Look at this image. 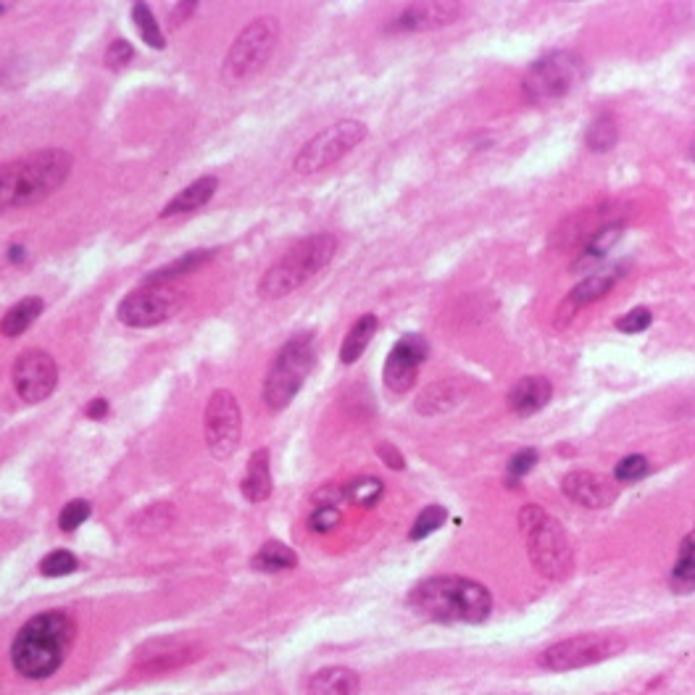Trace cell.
Masks as SVG:
<instances>
[{"label": "cell", "mask_w": 695, "mask_h": 695, "mask_svg": "<svg viewBox=\"0 0 695 695\" xmlns=\"http://www.w3.org/2000/svg\"><path fill=\"white\" fill-rule=\"evenodd\" d=\"M409 606L424 619L440 624H482L493 611V595L469 577H430L409 593Z\"/></svg>", "instance_id": "1"}, {"label": "cell", "mask_w": 695, "mask_h": 695, "mask_svg": "<svg viewBox=\"0 0 695 695\" xmlns=\"http://www.w3.org/2000/svg\"><path fill=\"white\" fill-rule=\"evenodd\" d=\"M74 643V619L66 611H45L16 632L11 664L27 680H45L58 672Z\"/></svg>", "instance_id": "2"}, {"label": "cell", "mask_w": 695, "mask_h": 695, "mask_svg": "<svg viewBox=\"0 0 695 695\" xmlns=\"http://www.w3.org/2000/svg\"><path fill=\"white\" fill-rule=\"evenodd\" d=\"M337 240L330 232H319L298 245H293L269 272L258 282V293L264 298H285V295L295 293L298 287H303L311 277L322 272L324 266L335 258Z\"/></svg>", "instance_id": "3"}, {"label": "cell", "mask_w": 695, "mask_h": 695, "mask_svg": "<svg viewBox=\"0 0 695 695\" xmlns=\"http://www.w3.org/2000/svg\"><path fill=\"white\" fill-rule=\"evenodd\" d=\"M519 527L527 538V553H530L532 564L543 577L564 580L572 574L574 551L559 519L545 514L538 503H530L519 511Z\"/></svg>", "instance_id": "4"}, {"label": "cell", "mask_w": 695, "mask_h": 695, "mask_svg": "<svg viewBox=\"0 0 695 695\" xmlns=\"http://www.w3.org/2000/svg\"><path fill=\"white\" fill-rule=\"evenodd\" d=\"M316 364V343L314 335L303 332V335L290 337L282 351L277 353L272 369L266 374L264 382V403L266 409L282 411L287 409L298 390L303 387L306 377L311 374Z\"/></svg>", "instance_id": "5"}, {"label": "cell", "mask_w": 695, "mask_h": 695, "mask_svg": "<svg viewBox=\"0 0 695 695\" xmlns=\"http://www.w3.org/2000/svg\"><path fill=\"white\" fill-rule=\"evenodd\" d=\"M280 40V24L272 16H261L235 37V43L224 56L222 79L224 85H240L245 79L256 77L272 58Z\"/></svg>", "instance_id": "6"}, {"label": "cell", "mask_w": 695, "mask_h": 695, "mask_svg": "<svg viewBox=\"0 0 695 695\" xmlns=\"http://www.w3.org/2000/svg\"><path fill=\"white\" fill-rule=\"evenodd\" d=\"M624 648L627 640L617 632H582L545 648L538 656V667L545 672H572L614 659Z\"/></svg>", "instance_id": "7"}, {"label": "cell", "mask_w": 695, "mask_h": 695, "mask_svg": "<svg viewBox=\"0 0 695 695\" xmlns=\"http://www.w3.org/2000/svg\"><path fill=\"white\" fill-rule=\"evenodd\" d=\"M585 79V61L574 51H553L538 58L522 79V93L532 103H553Z\"/></svg>", "instance_id": "8"}, {"label": "cell", "mask_w": 695, "mask_h": 695, "mask_svg": "<svg viewBox=\"0 0 695 695\" xmlns=\"http://www.w3.org/2000/svg\"><path fill=\"white\" fill-rule=\"evenodd\" d=\"M16 166V208L45 201L64 185L72 172V156L61 148L29 153L14 161Z\"/></svg>", "instance_id": "9"}, {"label": "cell", "mask_w": 695, "mask_h": 695, "mask_svg": "<svg viewBox=\"0 0 695 695\" xmlns=\"http://www.w3.org/2000/svg\"><path fill=\"white\" fill-rule=\"evenodd\" d=\"M366 140V124L356 122V119H343L335 122L332 127L322 129L319 135L311 137L309 143L303 145L301 153L295 156V172L298 174H316L327 169V166L337 164L340 158L361 145Z\"/></svg>", "instance_id": "10"}, {"label": "cell", "mask_w": 695, "mask_h": 695, "mask_svg": "<svg viewBox=\"0 0 695 695\" xmlns=\"http://www.w3.org/2000/svg\"><path fill=\"white\" fill-rule=\"evenodd\" d=\"M182 303V293L172 282H143L119 303L116 316L119 322L135 330H148L156 324H164L177 314Z\"/></svg>", "instance_id": "11"}, {"label": "cell", "mask_w": 695, "mask_h": 695, "mask_svg": "<svg viewBox=\"0 0 695 695\" xmlns=\"http://www.w3.org/2000/svg\"><path fill=\"white\" fill-rule=\"evenodd\" d=\"M203 427H206V445L211 456L227 459L237 451L240 432H243V416H240V406L230 390H216L211 395L206 416H203Z\"/></svg>", "instance_id": "12"}, {"label": "cell", "mask_w": 695, "mask_h": 695, "mask_svg": "<svg viewBox=\"0 0 695 695\" xmlns=\"http://www.w3.org/2000/svg\"><path fill=\"white\" fill-rule=\"evenodd\" d=\"M11 380H14L16 393H19L22 401L43 403L45 398H51L53 390H56L58 366L51 353L32 348V351H24L22 356L14 361Z\"/></svg>", "instance_id": "13"}, {"label": "cell", "mask_w": 695, "mask_h": 695, "mask_svg": "<svg viewBox=\"0 0 695 695\" xmlns=\"http://www.w3.org/2000/svg\"><path fill=\"white\" fill-rule=\"evenodd\" d=\"M430 356V343L424 335H403L398 343L393 345V351L387 353L385 369H382V380H385L387 390L403 395L409 393L416 385L419 369Z\"/></svg>", "instance_id": "14"}, {"label": "cell", "mask_w": 695, "mask_h": 695, "mask_svg": "<svg viewBox=\"0 0 695 695\" xmlns=\"http://www.w3.org/2000/svg\"><path fill=\"white\" fill-rule=\"evenodd\" d=\"M201 656V648L182 638H161L140 645L135 651V669L140 672H172Z\"/></svg>", "instance_id": "15"}, {"label": "cell", "mask_w": 695, "mask_h": 695, "mask_svg": "<svg viewBox=\"0 0 695 695\" xmlns=\"http://www.w3.org/2000/svg\"><path fill=\"white\" fill-rule=\"evenodd\" d=\"M561 488H564V495L569 501L580 503L585 509H606V506L617 501L619 495L617 480L603 477L598 472H585V469L569 472Z\"/></svg>", "instance_id": "16"}, {"label": "cell", "mask_w": 695, "mask_h": 695, "mask_svg": "<svg viewBox=\"0 0 695 695\" xmlns=\"http://www.w3.org/2000/svg\"><path fill=\"white\" fill-rule=\"evenodd\" d=\"M464 14V6L451 0H432V3H414L403 14H398L390 24L395 32H430L453 24Z\"/></svg>", "instance_id": "17"}, {"label": "cell", "mask_w": 695, "mask_h": 695, "mask_svg": "<svg viewBox=\"0 0 695 695\" xmlns=\"http://www.w3.org/2000/svg\"><path fill=\"white\" fill-rule=\"evenodd\" d=\"M553 398V385L543 374H532V377H522L509 390V409L516 416H532L543 411Z\"/></svg>", "instance_id": "18"}, {"label": "cell", "mask_w": 695, "mask_h": 695, "mask_svg": "<svg viewBox=\"0 0 695 695\" xmlns=\"http://www.w3.org/2000/svg\"><path fill=\"white\" fill-rule=\"evenodd\" d=\"M622 235H624L622 219H617V222H603L601 227H598V230L585 240V245H582L580 256H577V261L572 264L574 272L590 269V266H595L598 261H603V258L614 251V245L622 240Z\"/></svg>", "instance_id": "19"}, {"label": "cell", "mask_w": 695, "mask_h": 695, "mask_svg": "<svg viewBox=\"0 0 695 695\" xmlns=\"http://www.w3.org/2000/svg\"><path fill=\"white\" fill-rule=\"evenodd\" d=\"M219 190V180L216 177H201L195 180L193 185H187L185 190L174 195L172 201L166 203L164 211H161V219H172V216H182V214H193L198 208L206 206L211 198Z\"/></svg>", "instance_id": "20"}, {"label": "cell", "mask_w": 695, "mask_h": 695, "mask_svg": "<svg viewBox=\"0 0 695 695\" xmlns=\"http://www.w3.org/2000/svg\"><path fill=\"white\" fill-rule=\"evenodd\" d=\"M361 677L348 667H330L316 672L309 682V695H359Z\"/></svg>", "instance_id": "21"}, {"label": "cell", "mask_w": 695, "mask_h": 695, "mask_svg": "<svg viewBox=\"0 0 695 695\" xmlns=\"http://www.w3.org/2000/svg\"><path fill=\"white\" fill-rule=\"evenodd\" d=\"M243 495L251 503H261L272 495V464H269L266 448H258L248 461L243 477Z\"/></svg>", "instance_id": "22"}, {"label": "cell", "mask_w": 695, "mask_h": 695, "mask_svg": "<svg viewBox=\"0 0 695 695\" xmlns=\"http://www.w3.org/2000/svg\"><path fill=\"white\" fill-rule=\"evenodd\" d=\"M619 277H622V269H606V272H593L590 277L574 287L567 298V306L574 309H582V306H590V303L601 301L603 295L609 293L611 287L617 285Z\"/></svg>", "instance_id": "23"}, {"label": "cell", "mask_w": 695, "mask_h": 695, "mask_svg": "<svg viewBox=\"0 0 695 695\" xmlns=\"http://www.w3.org/2000/svg\"><path fill=\"white\" fill-rule=\"evenodd\" d=\"M669 588L677 595L695 593V530L680 543L674 567L669 572Z\"/></svg>", "instance_id": "24"}, {"label": "cell", "mask_w": 695, "mask_h": 695, "mask_svg": "<svg viewBox=\"0 0 695 695\" xmlns=\"http://www.w3.org/2000/svg\"><path fill=\"white\" fill-rule=\"evenodd\" d=\"M377 327H380V322H377V316L374 314H364L359 319V322L353 324L351 330H348V335H345L343 340V348H340V361L343 364H356V361L361 359V353L369 348V343H372L374 332H377Z\"/></svg>", "instance_id": "25"}, {"label": "cell", "mask_w": 695, "mask_h": 695, "mask_svg": "<svg viewBox=\"0 0 695 695\" xmlns=\"http://www.w3.org/2000/svg\"><path fill=\"white\" fill-rule=\"evenodd\" d=\"M40 314H43V301L37 295H29V298H24V301H19L6 311L3 322H0V332L6 337H19L37 322Z\"/></svg>", "instance_id": "26"}, {"label": "cell", "mask_w": 695, "mask_h": 695, "mask_svg": "<svg viewBox=\"0 0 695 695\" xmlns=\"http://www.w3.org/2000/svg\"><path fill=\"white\" fill-rule=\"evenodd\" d=\"M298 564V556L293 553V548H287L285 543H272L261 545V551L253 556V569L256 572H287Z\"/></svg>", "instance_id": "27"}, {"label": "cell", "mask_w": 695, "mask_h": 695, "mask_svg": "<svg viewBox=\"0 0 695 695\" xmlns=\"http://www.w3.org/2000/svg\"><path fill=\"white\" fill-rule=\"evenodd\" d=\"M619 140V127H617V119L611 114H598L590 122L588 127V135H585V143H588V148L593 153H609L614 145H617Z\"/></svg>", "instance_id": "28"}, {"label": "cell", "mask_w": 695, "mask_h": 695, "mask_svg": "<svg viewBox=\"0 0 695 695\" xmlns=\"http://www.w3.org/2000/svg\"><path fill=\"white\" fill-rule=\"evenodd\" d=\"M459 390H456V385H445V382H438V385L427 387L422 395H419V401H416V409L422 411V414L427 416H435V414H443V411H448L451 406H456L459 403Z\"/></svg>", "instance_id": "29"}, {"label": "cell", "mask_w": 695, "mask_h": 695, "mask_svg": "<svg viewBox=\"0 0 695 695\" xmlns=\"http://www.w3.org/2000/svg\"><path fill=\"white\" fill-rule=\"evenodd\" d=\"M345 501H351L353 506H361V509H372L380 503V498L385 495V485L377 477H359V480L348 482L343 488Z\"/></svg>", "instance_id": "30"}, {"label": "cell", "mask_w": 695, "mask_h": 695, "mask_svg": "<svg viewBox=\"0 0 695 695\" xmlns=\"http://www.w3.org/2000/svg\"><path fill=\"white\" fill-rule=\"evenodd\" d=\"M208 258H211V251L185 253V256L177 258V261H172V264L164 266V269H158V272L148 274V277H145V282H172L174 277H180V274H190L193 269H198L201 264H206Z\"/></svg>", "instance_id": "31"}, {"label": "cell", "mask_w": 695, "mask_h": 695, "mask_svg": "<svg viewBox=\"0 0 695 695\" xmlns=\"http://www.w3.org/2000/svg\"><path fill=\"white\" fill-rule=\"evenodd\" d=\"M132 19H135V27H137V32H140V37H143V43H148L151 48L161 51V48L166 45L164 32H161V27H158L151 6H145V3H135V6H132Z\"/></svg>", "instance_id": "32"}, {"label": "cell", "mask_w": 695, "mask_h": 695, "mask_svg": "<svg viewBox=\"0 0 695 695\" xmlns=\"http://www.w3.org/2000/svg\"><path fill=\"white\" fill-rule=\"evenodd\" d=\"M445 519H448V511H445L443 506H438V503H432V506H427L422 514L416 516V522H414V527H411L409 538L411 540L430 538L432 532H438L440 527H443Z\"/></svg>", "instance_id": "33"}, {"label": "cell", "mask_w": 695, "mask_h": 695, "mask_svg": "<svg viewBox=\"0 0 695 695\" xmlns=\"http://www.w3.org/2000/svg\"><path fill=\"white\" fill-rule=\"evenodd\" d=\"M174 519V511L169 503H156L151 509H145L143 514L137 516V530L140 532H153V530H166Z\"/></svg>", "instance_id": "34"}, {"label": "cell", "mask_w": 695, "mask_h": 695, "mask_svg": "<svg viewBox=\"0 0 695 695\" xmlns=\"http://www.w3.org/2000/svg\"><path fill=\"white\" fill-rule=\"evenodd\" d=\"M77 569V559L69 551H53L40 561V574L43 577H66Z\"/></svg>", "instance_id": "35"}, {"label": "cell", "mask_w": 695, "mask_h": 695, "mask_svg": "<svg viewBox=\"0 0 695 695\" xmlns=\"http://www.w3.org/2000/svg\"><path fill=\"white\" fill-rule=\"evenodd\" d=\"M648 472H651V464H648V459H645V456H640V453H635V456H627V459L619 461L617 469H614V480L617 482H638V480H643Z\"/></svg>", "instance_id": "36"}, {"label": "cell", "mask_w": 695, "mask_h": 695, "mask_svg": "<svg viewBox=\"0 0 695 695\" xmlns=\"http://www.w3.org/2000/svg\"><path fill=\"white\" fill-rule=\"evenodd\" d=\"M340 519H343V514L335 503H316V509L309 516V527L314 532H330L340 524Z\"/></svg>", "instance_id": "37"}, {"label": "cell", "mask_w": 695, "mask_h": 695, "mask_svg": "<svg viewBox=\"0 0 695 695\" xmlns=\"http://www.w3.org/2000/svg\"><path fill=\"white\" fill-rule=\"evenodd\" d=\"M8 208H16V166L0 164V214H6Z\"/></svg>", "instance_id": "38"}, {"label": "cell", "mask_w": 695, "mask_h": 695, "mask_svg": "<svg viewBox=\"0 0 695 695\" xmlns=\"http://www.w3.org/2000/svg\"><path fill=\"white\" fill-rule=\"evenodd\" d=\"M535 464H538V451H535V448H522V451H516L509 459L511 485H516V482L522 480L524 474H530L532 469H535Z\"/></svg>", "instance_id": "39"}, {"label": "cell", "mask_w": 695, "mask_h": 695, "mask_svg": "<svg viewBox=\"0 0 695 695\" xmlns=\"http://www.w3.org/2000/svg\"><path fill=\"white\" fill-rule=\"evenodd\" d=\"M87 516H90V503L87 501L66 503L64 511L58 514V527H61L64 532H72L77 530L79 524L87 522Z\"/></svg>", "instance_id": "40"}, {"label": "cell", "mask_w": 695, "mask_h": 695, "mask_svg": "<svg viewBox=\"0 0 695 695\" xmlns=\"http://www.w3.org/2000/svg\"><path fill=\"white\" fill-rule=\"evenodd\" d=\"M653 316L648 309H632L627 311L624 316H619L617 319V330L619 332H627V335H638V332H645L648 327H651Z\"/></svg>", "instance_id": "41"}, {"label": "cell", "mask_w": 695, "mask_h": 695, "mask_svg": "<svg viewBox=\"0 0 695 695\" xmlns=\"http://www.w3.org/2000/svg\"><path fill=\"white\" fill-rule=\"evenodd\" d=\"M135 58V48L127 43V40H114V43L108 45L106 51V66L108 69H122V66H127L129 61Z\"/></svg>", "instance_id": "42"}, {"label": "cell", "mask_w": 695, "mask_h": 695, "mask_svg": "<svg viewBox=\"0 0 695 695\" xmlns=\"http://www.w3.org/2000/svg\"><path fill=\"white\" fill-rule=\"evenodd\" d=\"M377 456H380L390 469H403V466H406V459L398 453V448H395L393 443H382L380 448H377Z\"/></svg>", "instance_id": "43"}, {"label": "cell", "mask_w": 695, "mask_h": 695, "mask_svg": "<svg viewBox=\"0 0 695 695\" xmlns=\"http://www.w3.org/2000/svg\"><path fill=\"white\" fill-rule=\"evenodd\" d=\"M90 419H103V416L108 414V401H103V398H95V401H90V406H87L85 411Z\"/></svg>", "instance_id": "44"}, {"label": "cell", "mask_w": 695, "mask_h": 695, "mask_svg": "<svg viewBox=\"0 0 695 695\" xmlns=\"http://www.w3.org/2000/svg\"><path fill=\"white\" fill-rule=\"evenodd\" d=\"M193 11H195V3H187V6H185V3H180V6L174 8V11H172V24H174V27H177V24H180V22H185L187 16L193 14Z\"/></svg>", "instance_id": "45"}, {"label": "cell", "mask_w": 695, "mask_h": 695, "mask_svg": "<svg viewBox=\"0 0 695 695\" xmlns=\"http://www.w3.org/2000/svg\"><path fill=\"white\" fill-rule=\"evenodd\" d=\"M24 258V248L19 245V248H11V261H22Z\"/></svg>", "instance_id": "46"}, {"label": "cell", "mask_w": 695, "mask_h": 695, "mask_svg": "<svg viewBox=\"0 0 695 695\" xmlns=\"http://www.w3.org/2000/svg\"><path fill=\"white\" fill-rule=\"evenodd\" d=\"M3 11H6V6H0V14H3Z\"/></svg>", "instance_id": "47"}]
</instances>
